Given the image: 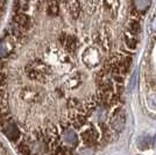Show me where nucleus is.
<instances>
[{
    "instance_id": "nucleus-1",
    "label": "nucleus",
    "mask_w": 156,
    "mask_h": 155,
    "mask_svg": "<svg viewBox=\"0 0 156 155\" xmlns=\"http://www.w3.org/2000/svg\"><path fill=\"white\" fill-rule=\"evenodd\" d=\"M98 102H99V99H98L97 96H90L89 98H86L84 103L82 104V113L85 114L86 117H89L93 111L96 110Z\"/></svg>"
},
{
    "instance_id": "nucleus-2",
    "label": "nucleus",
    "mask_w": 156,
    "mask_h": 155,
    "mask_svg": "<svg viewBox=\"0 0 156 155\" xmlns=\"http://www.w3.org/2000/svg\"><path fill=\"white\" fill-rule=\"evenodd\" d=\"M80 138H82V140H83V142H84L85 145H89V146L94 145L98 140L97 129L94 128V127H90V128L85 129V131L82 132Z\"/></svg>"
},
{
    "instance_id": "nucleus-3",
    "label": "nucleus",
    "mask_w": 156,
    "mask_h": 155,
    "mask_svg": "<svg viewBox=\"0 0 156 155\" xmlns=\"http://www.w3.org/2000/svg\"><path fill=\"white\" fill-rule=\"evenodd\" d=\"M59 42L61 45L64 47L65 49L69 52H72L76 50V47H77V40L75 36L72 35H65V34H62L61 38H59Z\"/></svg>"
},
{
    "instance_id": "nucleus-4",
    "label": "nucleus",
    "mask_w": 156,
    "mask_h": 155,
    "mask_svg": "<svg viewBox=\"0 0 156 155\" xmlns=\"http://www.w3.org/2000/svg\"><path fill=\"white\" fill-rule=\"evenodd\" d=\"M26 74H27V76L30 78L32 81H36V82H41V83H43V82L46 81V75H44L43 72L39 71L37 69H35V68L32 67L30 64H27Z\"/></svg>"
},
{
    "instance_id": "nucleus-5",
    "label": "nucleus",
    "mask_w": 156,
    "mask_h": 155,
    "mask_svg": "<svg viewBox=\"0 0 156 155\" xmlns=\"http://www.w3.org/2000/svg\"><path fill=\"white\" fill-rule=\"evenodd\" d=\"M14 23L16 27H19L20 29L26 31L30 27V19H29V16H27L26 14L16 13L14 16Z\"/></svg>"
},
{
    "instance_id": "nucleus-6",
    "label": "nucleus",
    "mask_w": 156,
    "mask_h": 155,
    "mask_svg": "<svg viewBox=\"0 0 156 155\" xmlns=\"http://www.w3.org/2000/svg\"><path fill=\"white\" fill-rule=\"evenodd\" d=\"M66 6L68 11L73 19H77L79 13H80V5L78 0H66Z\"/></svg>"
},
{
    "instance_id": "nucleus-7",
    "label": "nucleus",
    "mask_w": 156,
    "mask_h": 155,
    "mask_svg": "<svg viewBox=\"0 0 156 155\" xmlns=\"http://www.w3.org/2000/svg\"><path fill=\"white\" fill-rule=\"evenodd\" d=\"M22 98L26 102H37L39 100V92L34 89L27 88L22 91Z\"/></svg>"
},
{
    "instance_id": "nucleus-8",
    "label": "nucleus",
    "mask_w": 156,
    "mask_h": 155,
    "mask_svg": "<svg viewBox=\"0 0 156 155\" xmlns=\"http://www.w3.org/2000/svg\"><path fill=\"white\" fill-rule=\"evenodd\" d=\"M128 32L132 34V35H137L139 32H140V23L137 22L136 20H132L128 23Z\"/></svg>"
},
{
    "instance_id": "nucleus-9",
    "label": "nucleus",
    "mask_w": 156,
    "mask_h": 155,
    "mask_svg": "<svg viewBox=\"0 0 156 155\" xmlns=\"http://www.w3.org/2000/svg\"><path fill=\"white\" fill-rule=\"evenodd\" d=\"M48 14L49 15H57L58 14V2L56 0H52L48 6Z\"/></svg>"
},
{
    "instance_id": "nucleus-10",
    "label": "nucleus",
    "mask_w": 156,
    "mask_h": 155,
    "mask_svg": "<svg viewBox=\"0 0 156 155\" xmlns=\"http://www.w3.org/2000/svg\"><path fill=\"white\" fill-rule=\"evenodd\" d=\"M126 42H127V45L129 47L130 49H134V48L136 47V43H137V41L136 40H134V38H133V39H127L126 40Z\"/></svg>"
},
{
    "instance_id": "nucleus-11",
    "label": "nucleus",
    "mask_w": 156,
    "mask_h": 155,
    "mask_svg": "<svg viewBox=\"0 0 156 155\" xmlns=\"http://www.w3.org/2000/svg\"><path fill=\"white\" fill-rule=\"evenodd\" d=\"M6 84V75L4 72H0V88H4Z\"/></svg>"
},
{
    "instance_id": "nucleus-12",
    "label": "nucleus",
    "mask_w": 156,
    "mask_h": 155,
    "mask_svg": "<svg viewBox=\"0 0 156 155\" xmlns=\"http://www.w3.org/2000/svg\"><path fill=\"white\" fill-rule=\"evenodd\" d=\"M0 99H7L6 91L4 88H0Z\"/></svg>"
}]
</instances>
